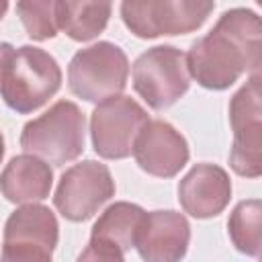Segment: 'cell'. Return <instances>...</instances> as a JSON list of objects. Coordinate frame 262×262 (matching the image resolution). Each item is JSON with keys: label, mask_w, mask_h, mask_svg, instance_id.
<instances>
[{"label": "cell", "mask_w": 262, "mask_h": 262, "mask_svg": "<svg viewBox=\"0 0 262 262\" xmlns=\"http://www.w3.org/2000/svg\"><path fill=\"white\" fill-rule=\"evenodd\" d=\"M260 16L250 8L225 10L215 27L186 53L190 78L207 90H227L244 72L260 68Z\"/></svg>", "instance_id": "obj_1"}, {"label": "cell", "mask_w": 262, "mask_h": 262, "mask_svg": "<svg viewBox=\"0 0 262 262\" xmlns=\"http://www.w3.org/2000/svg\"><path fill=\"white\" fill-rule=\"evenodd\" d=\"M61 86V68L57 59L41 47L23 45L14 49L0 78V96L4 104L29 115L41 108Z\"/></svg>", "instance_id": "obj_2"}, {"label": "cell", "mask_w": 262, "mask_h": 262, "mask_svg": "<svg viewBox=\"0 0 262 262\" xmlns=\"http://www.w3.org/2000/svg\"><path fill=\"white\" fill-rule=\"evenodd\" d=\"M86 119L72 100H57L43 115L25 123L20 131V147L39 160L63 166L84 151Z\"/></svg>", "instance_id": "obj_3"}, {"label": "cell", "mask_w": 262, "mask_h": 262, "mask_svg": "<svg viewBox=\"0 0 262 262\" xmlns=\"http://www.w3.org/2000/svg\"><path fill=\"white\" fill-rule=\"evenodd\" d=\"M129 78V59L125 51L111 43L98 41L74 53L68 66L70 90L88 102H102L119 96Z\"/></svg>", "instance_id": "obj_4"}, {"label": "cell", "mask_w": 262, "mask_h": 262, "mask_svg": "<svg viewBox=\"0 0 262 262\" xmlns=\"http://www.w3.org/2000/svg\"><path fill=\"white\" fill-rule=\"evenodd\" d=\"M213 8L211 0H125L121 18L135 37L156 39L201 29Z\"/></svg>", "instance_id": "obj_5"}, {"label": "cell", "mask_w": 262, "mask_h": 262, "mask_svg": "<svg viewBox=\"0 0 262 262\" xmlns=\"http://www.w3.org/2000/svg\"><path fill=\"white\" fill-rule=\"evenodd\" d=\"M190 86L186 53L174 45H156L133 63V88L154 111L180 100Z\"/></svg>", "instance_id": "obj_6"}, {"label": "cell", "mask_w": 262, "mask_h": 262, "mask_svg": "<svg viewBox=\"0 0 262 262\" xmlns=\"http://www.w3.org/2000/svg\"><path fill=\"white\" fill-rule=\"evenodd\" d=\"M229 125L233 131V145L229 151L231 170L237 176L258 178L262 174V104L258 72L231 96Z\"/></svg>", "instance_id": "obj_7"}, {"label": "cell", "mask_w": 262, "mask_h": 262, "mask_svg": "<svg viewBox=\"0 0 262 262\" xmlns=\"http://www.w3.org/2000/svg\"><path fill=\"white\" fill-rule=\"evenodd\" d=\"M149 121L147 111L131 96H113L98 102L90 115L94 151L104 160H123L133 151V141Z\"/></svg>", "instance_id": "obj_8"}, {"label": "cell", "mask_w": 262, "mask_h": 262, "mask_svg": "<svg viewBox=\"0 0 262 262\" xmlns=\"http://www.w3.org/2000/svg\"><path fill=\"white\" fill-rule=\"evenodd\" d=\"M113 196L115 180L108 166L96 160H84L61 174L53 205L68 221L78 223L90 219Z\"/></svg>", "instance_id": "obj_9"}, {"label": "cell", "mask_w": 262, "mask_h": 262, "mask_svg": "<svg viewBox=\"0 0 262 262\" xmlns=\"http://www.w3.org/2000/svg\"><path fill=\"white\" fill-rule=\"evenodd\" d=\"M131 154L143 172L158 178L176 176L190 158L184 135L162 119H149L141 127Z\"/></svg>", "instance_id": "obj_10"}, {"label": "cell", "mask_w": 262, "mask_h": 262, "mask_svg": "<svg viewBox=\"0 0 262 262\" xmlns=\"http://www.w3.org/2000/svg\"><path fill=\"white\" fill-rule=\"evenodd\" d=\"M188 244V219L178 211L166 209L145 213L133 248L143 262H180L186 256Z\"/></svg>", "instance_id": "obj_11"}, {"label": "cell", "mask_w": 262, "mask_h": 262, "mask_svg": "<svg viewBox=\"0 0 262 262\" xmlns=\"http://www.w3.org/2000/svg\"><path fill=\"white\" fill-rule=\"evenodd\" d=\"M231 199L229 174L217 164H194L178 184V201L194 219H211L225 211Z\"/></svg>", "instance_id": "obj_12"}, {"label": "cell", "mask_w": 262, "mask_h": 262, "mask_svg": "<svg viewBox=\"0 0 262 262\" xmlns=\"http://www.w3.org/2000/svg\"><path fill=\"white\" fill-rule=\"evenodd\" d=\"M53 170L31 154L14 156L0 172V192L10 203H37L49 196Z\"/></svg>", "instance_id": "obj_13"}, {"label": "cell", "mask_w": 262, "mask_h": 262, "mask_svg": "<svg viewBox=\"0 0 262 262\" xmlns=\"http://www.w3.org/2000/svg\"><path fill=\"white\" fill-rule=\"evenodd\" d=\"M59 239V225L53 211L39 203H29L10 213L4 223L2 242H29L55 250Z\"/></svg>", "instance_id": "obj_14"}, {"label": "cell", "mask_w": 262, "mask_h": 262, "mask_svg": "<svg viewBox=\"0 0 262 262\" xmlns=\"http://www.w3.org/2000/svg\"><path fill=\"white\" fill-rule=\"evenodd\" d=\"M57 31H63L74 41H90L98 37L111 18V2H72L59 0L53 6Z\"/></svg>", "instance_id": "obj_15"}, {"label": "cell", "mask_w": 262, "mask_h": 262, "mask_svg": "<svg viewBox=\"0 0 262 262\" xmlns=\"http://www.w3.org/2000/svg\"><path fill=\"white\" fill-rule=\"evenodd\" d=\"M143 217H145V211L135 203H127V201L113 203L94 221L90 237L108 242L125 254L135 246V237Z\"/></svg>", "instance_id": "obj_16"}, {"label": "cell", "mask_w": 262, "mask_h": 262, "mask_svg": "<svg viewBox=\"0 0 262 262\" xmlns=\"http://www.w3.org/2000/svg\"><path fill=\"white\" fill-rule=\"evenodd\" d=\"M260 221H262V203L258 199L239 201L233 207L227 221V231L237 252L246 256L260 254Z\"/></svg>", "instance_id": "obj_17"}, {"label": "cell", "mask_w": 262, "mask_h": 262, "mask_svg": "<svg viewBox=\"0 0 262 262\" xmlns=\"http://www.w3.org/2000/svg\"><path fill=\"white\" fill-rule=\"evenodd\" d=\"M55 2L51 0H20L16 2V14L33 41H47L57 35Z\"/></svg>", "instance_id": "obj_18"}, {"label": "cell", "mask_w": 262, "mask_h": 262, "mask_svg": "<svg viewBox=\"0 0 262 262\" xmlns=\"http://www.w3.org/2000/svg\"><path fill=\"white\" fill-rule=\"evenodd\" d=\"M51 250L29 242H2L0 262H51Z\"/></svg>", "instance_id": "obj_19"}, {"label": "cell", "mask_w": 262, "mask_h": 262, "mask_svg": "<svg viewBox=\"0 0 262 262\" xmlns=\"http://www.w3.org/2000/svg\"><path fill=\"white\" fill-rule=\"evenodd\" d=\"M76 262H125V254L108 242L90 237L88 246L82 250Z\"/></svg>", "instance_id": "obj_20"}, {"label": "cell", "mask_w": 262, "mask_h": 262, "mask_svg": "<svg viewBox=\"0 0 262 262\" xmlns=\"http://www.w3.org/2000/svg\"><path fill=\"white\" fill-rule=\"evenodd\" d=\"M12 53H14V47L10 43H0V78H2V72L8 63V59L12 57Z\"/></svg>", "instance_id": "obj_21"}, {"label": "cell", "mask_w": 262, "mask_h": 262, "mask_svg": "<svg viewBox=\"0 0 262 262\" xmlns=\"http://www.w3.org/2000/svg\"><path fill=\"white\" fill-rule=\"evenodd\" d=\"M6 10H8V2H6V0H0V20H2V16L6 14Z\"/></svg>", "instance_id": "obj_22"}, {"label": "cell", "mask_w": 262, "mask_h": 262, "mask_svg": "<svg viewBox=\"0 0 262 262\" xmlns=\"http://www.w3.org/2000/svg\"><path fill=\"white\" fill-rule=\"evenodd\" d=\"M2 158H4V135L0 131V164H2Z\"/></svg>", "instance_id": "obj_23"}]
</instances>
